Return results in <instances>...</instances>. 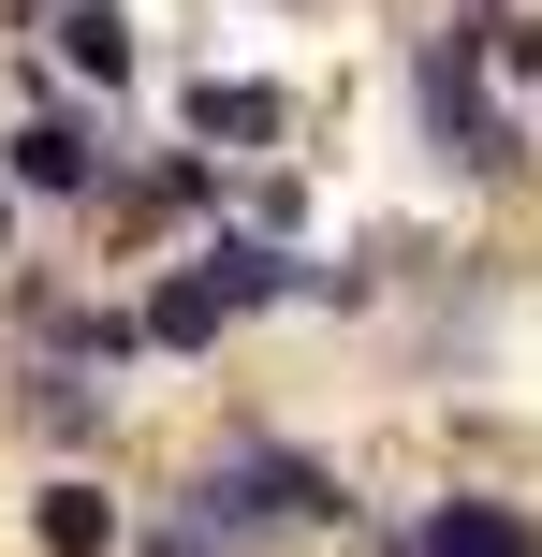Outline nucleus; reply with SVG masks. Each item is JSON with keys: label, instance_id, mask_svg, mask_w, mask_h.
Instances as JSON below:
<instances>
[{"label": "nucleus", "instance_id": "nucleus-9", "mask_svg": "<svg viewBox=\"0 0 542 557\" xmlns=\"http://www.w3.org/2000/svg\"><path fill=\"white\" fill-rule=\"evenodd\" d=\"M499 74H514V103L542 117V15H514V29H499Z\"/></svg>", "mask_w": 542, "mask_h": 557}, {"label": "nucleus", "instance_id": "nucleus-3", "mask_svg": "<svg viewBox=\"0 0 542 557\" xmlns=\"http://www.w3.org/2000/svg\"><path fill=\"white\" fill-rule=\"evenodd\" d=\"M381 557H542V513L484 499V484H440L426 513H396V529H381Z\"/></svg>", "mask_w": 542, "mask_h": 557}, {"label": "nucleus", "instance_id": "nucleus-10", "mask_svg": "<svg viewBox=\"0 0 542 557\" xmlns=\"http://www.w3.org/2000/svg\"><path fill=\"white\" fill-rule=\"evenodd\" d=\"M133 557H250V543H235V529H205V513H176V529H147Z\"/></svg>", "mask_w": 542, "mask_h": 557}, {"label": "nucleus", "instance_id": "nucleus-2", "mask_svg": "<svg viewBox=\"0 0 542 557\" xmlns=\"http://www.w3.org/2000/svg\"><path fill=\"white\" fill-rule=\"evenodd\" d=\"M0 176H15V191H45V206H88V191H117V147H103V117L45 103V117H15V133H0Z\"/></svg>", "mask_w": 542, "mask_h": 557}, {"label": "nucleus", "instance_id": "nucleus-11", "mask_svg": "<svg viewBox=\"0 0 542 557\" xmlns=\"http://www.w3.org/2000/svg\"><path fill=\"white\" fill-rule=\"evenodd\" d=\"M0 264H15V176H0Z\"/></svg>", "mask_w": 542, "mask_h": 557}, {"label": "nucleus", "instance_id": "nucleus-5", "mask_svg": "<svg viewBox=\"0 0 542 557\" xmlns=\"http://www.w3.org/2000/svg\"><path fill=\"white\" fill-rule=\"evenodd\" d=\"M15 425H29V441H59V455H103V367H59V352H29L15 367Z\"/></svg>", "mask_w": 542, "mask_h": 557}, {"label": "nucleus", "instance_id": "nucleus-7", "mask_svg": "<svg viewBox=\"0 0 542 557\" xmlns=\"http://www.w3.org/2000/svg\"><path fill=\"white\" fill-rule=\"evenodd\" d=\"M133 308H147V352H176V367H191V352H220V323H235V294H220L205 264H162Z\"/></svg>", "mask_w": 542, "mask_h": 557}, {"label": "nucleus", "instance_id": "nucleus-6", "mask_svg": "<svg viewBox=\"0 0 542 557\" xmlns=\"http://www.w3.org/2000/svg\"><path fill=\"white\" fill-rule=\"evenodd\" d=\"M29 543L45 557H133V499H103V470H59L29 499Z\"/></svg>", "mask_w": 542, "mask_h": 557}, {"label": "nucleus", "instance_id": "nucleus-1", "mask_svg": "<svg viewBox=\"0 0 542 557\" xmlns=\"http://www.w3.org/2000/svg\"><path fill=\"white\" fill-rule=\"evenodd\" d=\"M411 117H426L440 176H514L528 162V103H499V29H469V15H426V45H411Z\"/></svg>", "mask_w": 542, "mask_h": 557}, {"label": "nucleus", "instance_id": "nucleus-4", "mask_svg": "<svg viewBox=\"0 0 542 557\" xmlns=\"http://www.w3.org/2000/svg\"><path fill=\"white\" fill-rule=\"evenodd\" d=\"M176 133L220 147V162H264V147L293 133V103H279L264 74H191V88H176Z\"/></svg>", "mask_w": 542, "mask_h": 557}, {"label": "nucleus", "instance_id": "nucleus-8", "mask_svg": "<svg viewBox=\"0 0 542 557\" xmlns=\"http://www.w3.org/2000/svg\"><path fill=\"white\" fill-rule=\"evenodd\" d=\"M45 45H59V74H88V88L133 74V15H117V0H45Z\"/></svg>", "mask_w": 542, "mask_h": 557}]
</instances>
